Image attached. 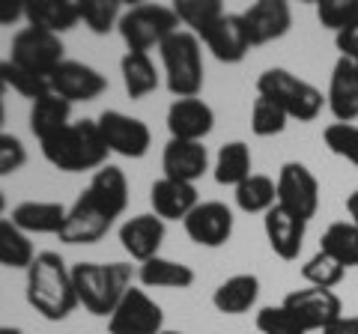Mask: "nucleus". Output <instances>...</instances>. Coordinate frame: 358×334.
Listing matches in <instances>:
<instances>
[{
	"mask_svg": "<svg viewBox=\"0 0 358 334\" xmlns=\"http://www.w3.org/2000/svg\"><path fill=\"white\" fill-rule=\"evenodd\" d=\"M27 305L42 319L63 322L78 307V293L72 284V269L54 251L36 254L27 269Z\"/></svg>",
	"mask_w": 358,
	"mask_h": 334,
	"instance_id": "1",
	"label": "nucleus"
},
{
	"mask_svg": "<svg viewBox=\"0 0 358 334\" xmlns=\"http://www.w3.org/2000/svg\"><path fill=\"white\" fill-rule=\"evenodd\" d=\"M108 143L99 131L96 119H78L69 122L60 135L42 140V155L45 161L54 164L63 173H84V170H99L108 164Z\"/></svg>",
	"mask_w": 358,
	"mask_h": 334,
	"instance_id": "2",
	"label": "nucleus"
},
{
	"mask_svg": "<svg viewBox=\"0 0 358 334\" xmlns=\"http://www.w3.org/2000/svg\"><path fill=\"white\" fill-rule=\"evenodd\" d=\"M134 269L129 263H75L72 284L78 305H84L93 317H110L120 298L129 293Z\"/></svg>",
	"mask_w": 358,
	"mask_h": 334,
	"instance_id": "3",
	"label": "nucleus"
},
{
	"mask_svg": "<svg viewBox=\"0 0 358 334\" xmlns=\"http://www.w3.org/2000/svg\"><path fill=\"white\" fill-rule=\"evenodd\" d=\"M162 66L164 84L176 99H197L203 90V51L200 39L188 30H176L171 39L162 42Z\"/></svg>",
	"mask_w": 358,
	"mask_h": 334,
	"instance_id": "4",
	"label": "nucleus"
},
{
	"mask_svg": "<svg viewBox=\"0 0 358 334\" xmlns=\"http://www.w3.org/2000/svg\"><path fill=\"white\" fill-rule=\"evenodd\" d=\"M257 96H266L278 102L289 119L299 122H313L322 114V105H326V96H322L317 87L301 81L299 75L287 72V69H266L257 78Z\"/></svg>",
	"mask_w": 358,
	"mask_h": 334,
	"instance_id": "5",
	"label": "nucleus"
},
{
	"mask_svg": "<svg viewBox=\"0 0 358 334\" xmlns=\"http://www.w3.org/2000/svg\"><path fill=\"white\" fill-rule=\"evenodd\" d=\"M117 30H120L122 42L129 45V51L150 54V48H162V42L171 39L179 30V18L173 13V6L138 3L122 13Z\"/></svg>",
	"mask_w": 358,
	"mask_h": 334,
	"instance_id": "6",
	"label": "nucleus"
},
{
	"mask_svg": "<svg viewBox=\"0 0 358 334\" xmlns=\"http://www.w3.org/2000/svg\"><path fill=\"white\" fill-rule=\"evenodd\" d=\"M9 60L21 66V69H27L30 75L48 81L57 72V66L66 63V48H63V39L54 36V33L39 30V27H24L13 36Z\"/></svg>",
	"mask_w": 358,
	"mask_h": 334,
	"instance_id": "7",
	"label": "nucleus"
},
{
	"mask_svg": "<svg viewBox=\"0 0 358 334\" xmlns=\"http://www.w3.org/2000/svg\"><path fill=\"white\" fill-rule=\"evenodd\" d=\"M278 206L301 221H310L320 209V182L301 161H287L278 170Z\"/></svg>",
	"mask_w": 358,
	"mask_h": 334,
	"instance_id": "8",
	"label": "nucleus"
},
{
	"mask_svg": "<svg viewBox=\"0 0 358 334\" xmlns=\"http://www.w3.org/2000/svg\"><path fill=\"white\" fill-rule=\"evenodd\" d=\"M289 314L299 319V326L308 334L313 331H326L334 319L343 314V302L334 289H320V286H305V289H293L287 293L281 302Z\"/></svg>",
	"mask_w": 358,
	"mask_h": 334,
	"instance_id": "9",
	"label": "nucleus"
},
{
	"mask_svg": "<svg viewBox=\"0 0 358 334\" xmlns=\"http://www.w3.org/2000/svg\"><path fill=\"white\" fill-rule=\"evenodd\" d=\"M110 334H159L164 331V310L147 296V289L129 286L117 310L108 317Z\"/></svg>",
	"mask_w": 358,
	"mask_h": 334,
	"instance_id": "10",
	"label": "nucleus"
},
{
	"mask_svg": "<svg viewBox=\"0 0 358 334\" xmlns=\"http://www.w3.org/2000/svg\"><path fill=\"white\" fill-rule=\"evenodd\" d=\"M99 122V131L108 143L110 152L122 155V159H143L150 152V126L138 117H129L122 110H102V117L96 119Z\"/></svg>",
	"mask_w": 358,
	"mask_h": 334,
	"instance_id": "11",
	"label": "nucleus"
},
{
	"mask_svg": "<svg viewBox=\"0 0 358 334\" xmlns=\"http://www.w3.org/2000/svg\"><path fill=\"white\" fill-rule=\"evenodd\" d=\"M185 236L200 248H221L233 236V212L221 200H203L182 221Z\"/></svg>",
	"mask_w": 358,
	"mask_h": 334,
	"instance_id": "12",
	"label": "nucleus"
},
{
	"mask_svg": "<svg viewBox=\"0 0 358 334\" xmlns=\"http://www.w3.org/2000/svg\"><path fill=\"white\" fill-rule=\"evenodd\" d=\"M48 87L54 96H60L69 105H75V102H93V99L102 96L108 90V78L87 63L66 60L57 66V72L48 78Z\"/></svg>",
	"mask_w": 358,
	"mask_h": 334,
	"instance_id": "13",
	"label": "nucleus"
},
{
	"mask_svg": "<svg viewBox=\"0 0 358 334\" xmlns=\"http://www.w3.org/2000/svg\"><path fill=\"white\" fill-rule=\"evenodd\" d=\"M114 218H108L93 200L87 197V191L78 194V200L66 212V224L60 230V242L66 245H96L99 239L108 236Z\"/></svg>",
	"mask_w": 358,
	"mask_h": 334,
	"instance_id": "14",
	"label": "nucleus"
},
{
	"mask_svg": "<svg viewBox=\"0 0 358 334\" xmlns=\"http://www.w3.org/2000/svg\"><path fill=\"white\" fill-rule=\"evenodd\" d=\"M203 45L212 51V57L221 60V63H242L248 57L251 45V36H248V27H245V18L236 13H224L215 27H212L203 39Z\"/></svg>",
	"mask_w": 358,
	"mask_h": 334,
	"instance_id": "15",
	"label": "nucleus"
},
{
	"mask_svg": "<svg viewBox=\"0 0 358 334\" xmlns=\"http://www.w3.org/2000/svg\"><path fill=\"white\" fill-rule=\"evenodd\" d=\"M245 27H248L251 45H266L289 33L293 27V9L284 0H260L242 13Z\"/></svg>",
	"mask_w": 358,
	"mask_h": 334,
	"instance_id": "16",
	"label": "nucleus"
},
{
	"mask_svg": "<svg viewBox=\"0 0 358 334\" xmlns=\"http://www.w3.org/2000/svg\"><path fill=\"white\" fill-rule=\"evenodd\" d=\"M162 170L167 180L194 185L209 170V152L200 140H167L162 152Z\"/></svg>",
	"mask_w": 358,
	"mask_h": 334,
	"instance_id": "17",
	"label": "nucleus"
},
{
	"mask_svg": "<svg viewBox=\"0 0 358 334\" xmlns=\"http://www.w3.org/2000/svg\"><path fill=\"white\" fill-rule=\"evenodd\" d=\"M215 129V110L203 99H176L167 108V131L173 140H200Z\"/></svg>",
	"mask_w": 358,
	"mask_h": 334,
	"instance_id": "18",
	"label": "nucleus"
},
{
	"mask_svg": "<svg viewBox=\"0 0 358 334\" xmlns=\"http://www.w3.org/2000/svg\"><path fill=\"white\" fill-rule=\"evenodd\" d=\"M162 242H164V221L159 215H152V212L134 215L120 227L122 251H126L131 260H138V263H147L152 257H159Z\"/></svg>",
	"mask_w": 358,
	"mask_h": 334,
	"instance_id": "19",
	"label": "nucleus"
},
{
	"mask_svg": "<svg viewBox=\"0 0 358 334\" xmlns=\"http://www.w3.org/2000/svg\"><path fill=\"white\" fill-rule=\"evenodd\" d=\"M263 230L268 239V248L275 251V257L281 260H296L301 254V245H305V230L308 221H301L296 215L284 212L281 206H272L263 215Z\"/></svg>",
	"mask_w": 358,
	"mask_h": 334,
	"instance_id": "20",
	"label": "nucleus"
},
{
	"mask_svg": "<svg viewBox=\"0 0 358 334\" xmlns=\"http://www.w3.org/2000/svg\"><path fill=\"white\" fill-rule=\"evenodd\" d=\"M84 191L108 218H120L122 212H126V206H129V180H126V173H122L117 164L99 167Z\"/></svg>",
	"mask_w": 358,
	"mask_h": 334,
	"instance_id": "21",
	"label": "nucleus"
},
{
	"mask_svg": "<svg viewBox=\"0 0 358 334\" xmlns=\"http://www.w3.org/2000/svg\"><path fill=\"white\" fill-rule=\"evenodd\" d=\"M150 203H152V215H159L162 221H185L192 215V209L200 203V197L194 185L162 176L150 188Z\"/></svg>",
	"mask_w": 358,
	"mask_h": 334,
	"instance_id": "22",
	"label": "nucleus"
},
{
	"mask_svg": "<svg viewBox=\"0 0 358 334\" xmlns=\"http://www.w3.org/2000/svg\"><path fill=\"white\" fill-rule=\"evenodd\" d=\"M326 105L338 122L358 119V69H355L352 60L338 57V63H334Z\"/></svg>",
	"mask_w": 358,
	"mask_h": 334,
	"instance_id": "23",
	"label": "nucleus"
},
{
	"mask_svg": "<svg viewBox=\"0 0 358 334\" xmlns=\"http://www.w3.org/2000/svg\"><path fill=\"white\" fill-rule=\"evenodd\" d=\"M66 209L63 203H54V200H24V203H18L13 209V215H9V221L21 230V233H39V236H45V233H51V236H60V230L66 224Z\"/></svg>",
	"mask_w": 358,
	"mask_h": 334,
	"instance_id": "24",
	"label": "nucleus"
},
{
	"mask_svg": "<svg viewBox=\"0 0 358 334\" xmlns=\"http://www.w3.org/2000/svg\"><path fill=\"white\" fill-rule=\"evenodd\" d=\"M24 18L27 27L48 30L54 36L69 33L72 27L81 24L78 0H24Z\"/></svg>",
	"mask_w": 358,
	"mask_h": 334,
	"instance_id": "25",
	"label": "nucleus"
},
{
	"mask_svg": "<svg viewBox=\"0 0 358 334\" xmlns=\"http://www.w3.org/2000/svg\"><path fill=\"white\" fill-rule=\"evenodd\" d=\"M257 298H260V277L242 272L218 284V289L212 293V305H215L218 314L239 317V314H248L257 305Z\"/></svg>",
	"mask_w": 358,
	"mask_h": 334,
	"instance_id": "26",
	"label": "nucleus"
},
{
	"mask_svg": "<svg viewBox=\"0 0 358 334\" xmlns=\"http://www.w3.org/2000/svg\"><path fill=\"white\" fill-rule=\"evenodd\" d=\"M138 281L147 289H188L194 284V269L159 254V257L138 266Z\"/></svg>",
	"mask_w": 358,
	"mask_h": 334,
	"instance_id": "27",
	"label": "nucleus"
},
{
	"mask_svg": "<svg viewBox=\"0 0 358 334\" xmlns=\"http://www.w3.org/2000/svg\"><path fill=\"white\" fill-rule=\"evenodd\" d=\"M69 122H72V105L60 96L48 93V96H42L30 105V131L36 135L39 143L54 138V135H60Z\"/></svg>",
	"mask_w": 358,
	"mask_h": 334,
	"instance_id": "28",
	"label": "nucleus"
},
{
	"mask_svg": "<svg viewBox=\"0 0 358 334\" xmlns=\"http://www.w3.org/2000/svg\"><path fill=\"white\" fill-rule=\"evenodd\" d=\"M120 72H122V87H126L129 99H143L159 87V72L150 54L141 51H126V57L120 60Z\"/></svg>",
	"mask_w": 358,
	"mask_h": 334,
	"instance_id": "29",
	"label": "nucleus"
},
{
	"mask_svg": "<svg viewBox=\"0 0 358 334\" xmlns=\"http://www.w3.org/2000/svg\"><path fill=\"white\" fill-rule=\"evenodd\" d=\"M215 182L218 185H242L245 180L251 176V147L242 140H230L218 150V159H215Z\"/></svg>",
	"mask_w": 358,
	"mask_h": 334,
	"instance_id": "30",
	"label": "nucleus"
},
{
	"mask_svg": "<svg viewBox=\"0 0 358 334\" xmlns=\"http://www.w3.org/2000/svg\"><path fill=\"white\" fill-rule=\"evenodd\" d=\"M36 260L33 242L27 233H21L13 221L3 218L0 221V266L3 269H30V263Z\"/></svg>",
	"mask_w": 358,
	"mask_h": 334,
	"instance_id": "31",
	"label": "nucleus"
},
{
	"mask_svg": "<svg viewBox=\"0 0 358 334\" xmlns=\"http://www.w3.org/2000/svg\"><path fill=\"white\" fill-rule=\"evenodd\" d=\"M236 206L242 209V212H268L272 206H278V185L272 176L266 173H251L248 180H245L242 185H236Z\"/></svg>",
	"mask_w": 358,
	"mask_h": 334,
	"instance_id": "32",
	"label": "nucleus"
},
{
	"mask_svg": "<svg viewBox=\"0 0 358 334\" xmlns=\"http://www.w3.org/2000/svg\"><path fill=\"white\" fill-rule=\"evenodd\" d=\"M173 13L179 18V24L188 27V33L203 39L215 27V21L224 15V6H221V0H176Z\"/></svg>",
	"mask_w": 358,
	"mask_h": 334,
	"instance_id": "33",
	"label": "nucleus"
},
{
	"mask_svg": "<svg viewBox=\"0 0 358 334\" xmlns=\"http://www.w3.org/2000/svg\"><path fill=\"white\" fill-rule=\"evenodd\" d=\"M320 251L331 254L338 263H343L346 269L358 266V227L352 221H334V224L322 233Z\"/></svg>",
	"mask_w": 358,
	"mask_h": 334,
	"instance_id": "34",
	"label": "nucleus"
},
{
	"mask_svg": "<svg viewBox=\"0 0 358 334\" xmlns=\"http://www.w3.org/2000/svg\"><path fill=\"white\" fill-rule=\"evenodd\" d=\"M78 13H81V21L90 27V33L108 36L120 24L122 6L120 0H78Z\"/></svg>",
	"mask_w": 358,
	"mask_h": 334,
	"instance_id": "35",
	"label": "nucleus"
},
{
	"mask_svg": "<svg viewBox=\"0 0 358 334\" xmlns=\"http://www.w3.org/2000/svg\"><path fill=\"white\" fill-rule=\"evenodd\" d=\"M346 275V266L338 263L326 251H317L313 257L301 266V277L308 281V286H320V289H334Z\"/></svg>",
	"mask_w": 358,
	"mask_h": 334,
	"instance_id": "36",
	"label": "nucleus"
},
{
	"mask_svg": "<svg viewBox=\"0 0 358 334\" xmlns=\"http://www.w3.org/2000/svg\"><path fill=\"white\" fill-rule=\"evenodd\" d=\"M287 110L272 102V99L266 96H257L254 99V108H251V131L257 138H275L281 135V131L287 129Z\"/></svg>",
	"mask_w": 358,
	"mask_h": 334,
	"instance_id": "37",
	"label": "nucleus"
},
{
	"mask_svg": "<svg viewBox=\"0 0 358 334\" xmlns=\"http://www.w3.org/2000/svg\"><path fill=\"white\" fill-rule=\"evenodd\" d=\"M0 75H3V81H6V90L13 87L18 96L30 99V102H36V99L51 93V87H48L45 78L30 75L27 69H21V66H15L13 60H0Z\"/></svg>",
	"mask_w": 358,
	"mask_h": 334,
	"instance_id": "38",
	"label": "nucleus"
},
{
	"mask_svg": "<svg viewBox=\"0 0 358 334\" xmlns=\"http://www.w3.org/2000/svg\"><path fill=\"white\" fill-rule=\"evenodd\" d=\"M317 18L322 27L334 30V36L358 24V0H322L317 3Z\"/></svg>",
	"mask_w": 358,
	"mask_h": 334,
	"instance_id": "39",
	"label": "nucleus"
},
{
	"mask_svg": "<svg viewBox=\"0 0 358 334\" xmlns=\"http://www.w3.org/2000/svg\"><path fill=\"white\" fill-rule=\"evenodd\" d=\"M322 140H326V147L334 155H341V159L358 167V126L355 122H331L322 131Z\"/></svg>",
	"mask_w": 358,
	"mask_h": 334,
	"instance_id": "40",
	"label": "nucleus"
},
{
	"mask_svg": "<svg viewBox=\"0 0 358 334\" xmlns=\"http://www.w3.org/2000/svg\"><path fill=\"white\" fill-rule=\"evenodd\" d=\"M257 328H260V334H308L284 305L260 307V314H257Z\"/></svg>",
	"mask_w": 358,
	"mask_h": 334,
	"instance_id": "41",
	"label": "nucleus"
},
{
	"mask_svg": "<svg viewBox=\"0 0 358 334\" xmlns=\"http://www.w3.org/2000/svg\"><path fill=\"white\" fill-rule=\"evenodd\" d=\"M27 164V150L15 135L0 131V176H13Z\"/></svg>",
	"mask_w": 358,
	"mask_h": 334,
	"instance_id": "42",
	"label": "nucleus"
},
{
	"mask_svg": "<svg viewBox=\"0 0 358 334\" xmlns=\"http://www.w3.org/2000/svg\"><path fill=\"white\" fill-rule=\"evenodd\" d=\"M334 45H338L341 57L355 60L358 57V24L350 27V30H343V33H338V36H334Z\"/></svg>",
	"mask_w": 358,
	"mask_h": 334,
	"instance_id": "43",
	"label": "nucleus"
},
{
	"mask_svg": "<svg viewBox=\"0 0 358 334\" xmlns=\"http://www.w3.org/2000/svg\"><path fill=\"white\" fill-rule=\"evenodd\" d=\"M24 18V0H0V24L9 27Z\"/></svg>",
	"mask_w": 358,
	"mask_h": 334,
	"instance_id": "44",
	"label": "nucleus"
},
{
	"mask_svg": "<svg viewBox=\"0 0 358 334\" xmlns=\"http://www.w3.org/2000/svg\"><path fill=\"white\" fill-rule=\"evenodd\" d=\"M322 334H358V317H346V314H341V317L334 319Z\"/></svg>",
	"mask_w": 358,
	"mask_h": 334,
	"instance_id": "45",
	"label": "nucleus"
},
{
	"mask_svg": "<svg viewBox=\"0 0 358 334\" xmlns=\"http://www.w3.org/2000/svg\"><path fill=\"white\" fill-rule=\"evenodd\" d=\"M346 212H350V221L358 227V188H355L350 197H346Z\"/></svg>",
	"mask_w": 358,
	"mask_h": 334,
	"instance_id": "46",
	"label": "nucleus"
},
{
	"mask_svg": "<svg viewBox=\"0 0 358 334\" xmlns=\"http://www.w3.org/2000/svg\"><path fill=\"white\" fill-rule=\"evenodd\" d=\"M0 334H24V331L15 328V326H0Z\"/></svg>",
	"mask_w": 358,
	"mask_h": 334,
	"instance_id": "47",
	"label": "nucleus"
},
{
	"mask_svg": "<svg viewBox=\"0 0 358 334\" xmlns=\"http://www.w3.org/2000/svg\"><path fill=\"white\" fill-rule=\"evenodd\" d=\"M3 212H6V197H3V191H0V221H3Z\"/></svg>",
	"mask_w": 358,
	"mask_h": 334,
	"instance_id": "48",
	"label": "nucleus"
},
{
	"mask_svg": "<svg viewBox=\"0 0 358 334\" xmlns=\"http://www.w3.org/2000/svg\"><path fill=\"white\" fill-rule=\"evenodd\" d=\"M3 117H6V108H3V99H0V126H3Z\"/></svg>",
	"mask_w": 358,
	"mask_h": 334,
	"instance_id": "49",
	"label": "nucleus"
},
{
	"mask_svg": "<svg viewBox=\"0 0 358 334\" xmlns=\"http://www.w3.org/2000/svg\"><path fill=\"white\" fill-rule=\"evenodd\" d=\"M3 93H6V81H3V75H0V99H3Z\"/></svg>",
	"mask_w": 358,
	"mask_h": 334,
	"instance_id": "50",
	"label": "nucleus"
},
{
	"mask_svg": "<svg viewBox=\"0 0 358 334\" xmlns=\"http://www.w3.org/2000/svg\"><path fill=\"white\" fill-rule=\"evenodd\" d=\"M159 334H185V331H173V328H164V331H159Z\"/></svg>",
	"mask_w": 358,
	"mask_h": 334,
	"instance_id": "51",
	"label": "nucleus"
},
{
	"mask_svg": "<svg viewBox=\"0 0 358 334\" xmlns=\"http://www.w3.org/2000/svg\"><path fill=\"white\" fill-rule=\"evenodd\" d=\"M352 63H355V69H358V57H355V60H352Z\"/></svg>",
	"mask_w": 358,
	"mask_h": 334,
	"instance_id": "52",
	"label": "nucleus"
}]
</instances>
